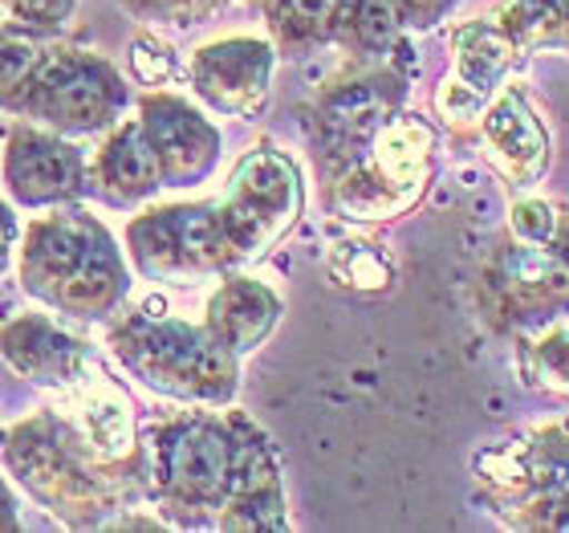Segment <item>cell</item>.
<instances>
[{
    "instance_id": "1",
    "label": "cell",
    "mask_w": 569,
    "mask_h": 533,
    "mask_svg": "<svg viewBox=\"0 0 569 533\" xmlns=\"http://www.w3.org/2000/svg\"><path fill=\"white\" fill-rule=\"evenodd\" d=\"M131 273L127 249L86 208L61 204L21 228L17 277L24 294L61 318H110L131 294Z\"/></svg>"
},
{
    "instance_id": "2",
    "label": "cell",
    "mask_w": 569,
    "mask_h": 533,
    "mask_svg": "<svg viewBox=\"0 0 569 533\" xmlns=\"http://www.w3.org/2000/svg\"><path fill=\"white\" fill-rule=\"evenodd\" d=\"M480 306L497 330L533 334L569 314V208L525 196L509 208L497 253L480 273Z\"/></svg>"
},
{
    "instance_id": "3",
    "label": "cell",
    "mask_w": 569,
    "mask_h": 533,
    "mask_svg": "<svg viewBox=\"0 0 569 533\" xmlns=\"http://www.w3.org/2000/svg\"><path fill=\"white\" fill-rule=\"evenodd\" d=\"M244 412H183L147 440V488L176 525H216L232 501L244 456Z\"/></svg>"
},
{
    "instance_id": "4",
    "label": "cell",
    "mask_w": 569,
    "mask_h": 533,
    "mask_svg": "<svg viewBox=\"0 0 569 533\" xmlns=\"http://www.w3.org/2000/svg\"><path fill=\"white\" fill-rule=\"evenodd\" d=\"M107 346L134 383L188 407H232L240 358L203 322L131 309L107 334Z\"/></svg>"
},
{
    "instance_id": "5",
    "label": "cell",
    "mask_w": 569,
    "mask_h": 533,
    "mask_svg": "<svg viewBox=\"0 0 569 533\" xmlns=\"http://www.w3.org/2000/svg\"><path fill=\"white\" fill-rule=\"evenodd\" d=\"M431 171H436V127L423 115L399 110L350 164L321 179V191L330 213L358 225H382L407 216L423 200Z\"/></svg>"
},
{
    "instance_id": "6",
    "label": "cell",
    "mask_w": 569,
    "mask_h": 533,
    "mask_svg": "<svg viewBox=\"0 0 569 533\" xmlns=\"http://www.w3.org/2000/svg\"><path fill=\"white\" fill-rule=\"evenodd\" d=\"M127 107H131V86L107 58L90 49H46L12 115L66 139H86L119 127Z\"/></svg>"
},
{
    "instance_id": "7",
    "label": "cell",
    "mask_w": 569,
    "mask_h": 533,
    "mask_svg": "<svg viewBox=\"0 0 569 533\" xmlns=\"http://www.w3.org/2000/svg\"><path fill=\"white\" fill-rule=\"evenodd\" d=\"M216 208L224 220L228 245L237 253V265L261 261L301 220V208H306L301 167L281 147L261 142L237 159Z\"/></svg>"
},
{
    "instance_id": "8",
    "label": "cell",
    "mask_w": 569,
    "mask_h": 533,
    "mask_svg": "<svg viewBox=\"0 0 569 533\" xmlns=\"http://www.w3.org/2000/svg\"><path fill=\"white\" fill-rule=\"evenodd\" d=\"M127 261L147 282H203L240 269L216 200L159 204L131 216Z\"/></svg>"
},
{
    "instance_id": "9",
    "label": "cell",
    "mask_w": 569,
    "mask_h": 533,
    "mask_svg": "<svg viewBox=\"0 0 569 533\" xmlns=\"http://www.w3.org/2000/svg\"><path fill=\"white\" fill-rule=\"evenodd\" d=\"M407 73L391 61H375L355 73L333 78L309 110V142L318 159V176L330 179L346 167L387 122L407 107Z\"/></svg>"
},
{
    "instance_id": "10",
    "label": "cell",
    "mask_w": 569,
    "mask_h": 533,
    "mask_svg": "<svg viewBox=\"0 0 569 533\" xmlns=\"http://www.w3.org/2000/svg\"><path fill=\"white\" fill-rule=\"evenodd\" d=\"M472 481L480 497L521 530L529 513L569 493V427L541 424L500 444H485L472 456Z\"/></svg>"
},
{
    "instance_id": "11",
    "label": "cell",
    "mask_w": 569,
    "mask_h": 533,
    "mask_svg": "<svg viewBox=\"0 0 569 533\" xmlns=\"http://www.w3.org/2000/svg\"><path fill=\"white\" fill-rule=\"evenodd\" d=\"M4 464L9 473L29 488L49 513H58L70 525H102L110 493L102 473H94L78 452L58 436V427L46 420L17 424L4 436Z\"/></svg>"
},
{
    "instance_id": "12",
    "label": "cell",
    "mask_w": 569,
    "mask_h": 533,
    "mask_svg": "<svg viewBox=\"0 0 569 533\" xmlns=\"http://www.w3.org/2000/svg\"><path fill=\"white\" fill-rule=\"evenodd\" d=\"M0 188L12 200V208L49 213L61 204L82 200L90 191V164L73 139L24 122L9 135L0 155Z\"/></svg>"
},
{
    "instance_id": "13",
    "label": "cell",
    "mask_w": 569,
    "mask_h": 533,
    "mask_svg": "<svg viewBox=\"0 0 569 533\" xmlns=\"http://www.w3.org/2000/svg\"><path fill=\"white\" fill-rule=\"evenodd\" d=\"M277 73V46L269 37H220L191 53L188 82L203 107L224 119H257L269 107Z\"/></svg>"
},
{
    "instance_id": "14",
    "label": "cell",
    "mask_w": 569,
    "mask_h": 533,
    "mask_svg": "<svg viewBox=\"0 0 569 533\" xmlns=\"http://www.w3.org/2000/svg\"><path fill=\"white\" fill-rule=\"evenodd\" d=\"M521 61V49L492 17H476L451 29V73L436 95L439 119L451 127H476L488 102L505 90L512 66Z\"/></svg>"
},
{
    "instance_id": "15",
    "label": "cell",
    "mask_w": 569,
    "mask_h": 533,
    "mask_svg": "<svg viewBox=\"0 0 569 533\" xmlns=\"http://www.w3.org/2000/svg\"><path fill=\"white\" fill-rule=\"evenodd\" d=\"M139 127L151 142L163 188H200L220 164V127L191 98L171 90H147L139 98Z\"/></svg>"
},
{
    "instance_id": "16",
    "label": "cell",
    "mask_w": 569,
    "mask_h": 533,
    "mask_svg": "<svg viewBox=\"0 0 569 533\" xmlns=\"http://www.w3.org/2000/svg\"><path fill=\"white\" fill-rule=\"evenodd\" d=\"M70 407H61V415H49V424L58 427V436L82 456L94 473L119 468V464L134 461L139 440H134V407L127 399L119 383L110 379H78L66 387Z\"/></svg>"
},
{
    "instance_id": "17",
    "label": "cell",
    "mask_w": 569,
    "mask_h": 533,
    "mask_svg": "<svg viewBox=\"0 0 569 533\" xmlns=\"http://www.w3.org/2000/svg\"><path fill=\"white\" fill-rule=\"evenodd\" d=\"M476 131L485 139L488 159H492V167L500 171L505 184H512V188H533L537 179L546 176L549 131L521 86L505 82V90L480 115Z\"/></svg>"
},
{
    "instance_id": "18",
    "label": "cell",
    "mask_w": 569,
    "mask_h": 533,
    "mask_svg": "<svg viewBox=\"0 0 569 533\" xmlns=\"http://www.w3.org/2000/svg\"><path fill=\"white\" fill-rule=\"evenodd\" d=\"M0 358L21 379L49 387V392H66L86 375L82 343L46 314H17L12 322H4L0 326Z\"/></svg>"
},
{
    "instance_id": "19",
    "label": "cell",
    "mask_w": 569,
    "mask_h": 533,
    "mask_svg": "<svg viewBox=\"0 0 569 533\" xmlns=\"http://www.w3.org/2000/svg\"><path fill=\"white\" fill-rule=\"evenodd\" d=\"M90 191L110 208H142L163 191V171L139 119H122L110 127L107 142L90 159Z\"/></svg>"
},
{
    "instance_id": "20",
    "label": "cell",
    "mask_w": 569,
    "mask_h": 533,
    "mask_svg": "<svg viewBox=\"0 0 569 533\" xmlns=\"http://www.w3.org/2000/svg\"><path fill=\"white\" fill-rule=\"evenodd\" d=\"M284 314V302L273 285L249 273H224V282L216 285V294L203 306V326L220 338L237 358L252 355L257 346L269 343L277 322Z\"/></svg>"
},
{
    "instance_id": "21",
    "label": "cell",
    "mask_w": 569,
    "mask_h": 533,
    "mask_svg": "<svg viewBox=\"0 0 569 533\" xmlns=\"http://www.w3.org/2000/svg\"><path fill=\"white\" fill-rule=\"evenodd\" d=\"M216 530H240V533L289 530L281 464H277V452L269 444V436L257 424H249V432H244V456H240L237 488H232V501L224 505Z\"/></svg>"
},
{
    "instance_id": "22",
    "label": "cell",
    "mask_w": 569,
    "mask_h": 533,
    "mask_svg": "<svg viewBox=\"0 0 569 533\" xmlns=\"http://www.w3.org/2000/svg\"><path fill=\"white\" fill-rule=\"evenodd\" d=\"M403 33L407 29L387 0H333L326 21V46H338L362 66L391 61L403 46Z\"/></svg>"
},
{
    "instance_id": "23",
    "label": "cell",
    "mask_w": 569,
    "mask_h": 533,
    "mask_svg": "<svg viewBox=\"0 0 569 533\" xmlns=\"http://www.w3.org/2000/svg\"><path fill=\"white\" fill-rule=\"evenodd\" d=\"M333 0H261L269 41L277 53L301 58L309 49L326 46V21H330Z\"/></svg>"
},
{
    "instance_id": "24",
    "label": "cell",
    "mask_w": 569,
    "mask_h": 533,
    "mask_svg": "<svg viewBox=\"0 0 569 533\" xmlns=\"http://www.w3.org/2000/svg\"><path fill=\"white\" fill-rule=\"evenodd\" d=\"M492 21L509 33V41L525 53L566 46V17L561 0H500Z\"/></svg>"
},
{
    "instance_id": "25",
    "label": "cell",
    "mask_w": 569,
    "mask_h": 533,
    "mask_svg": "<svg viewBox=\"0 0 569 533\" xmlns=\"http://www.w3.org/2000/svg\"><path fill=\"white\" fill-rule=\"evenodd\" d=\"M517 371H521L525 387L546 395H561L569 399V330L553 326V330H533L525 334L517 346Z\"/></svg>"
},
{
    "instance_id": "26",
    "label": "cell",
    "mask_w": 569,
    "mask_h": 533,
    "mask_svg": "<svg viewBox=\"0 0 569 533\" xmlns=\"http://www.w3.org/2000/svg\"><path fill=\"white\" fill-rule=\"evenodd\" d=\"M330 273L333 282L358 294H379L395 282V265L387 261V253L370 240H342L330 253Z\"/></svg>"
},
{
    "instance_id": "27",
    "label": "cell",
    "mask_w": 569,
    "mask_h": 533,
    "mask_svg": "<svg viewBox=\"0 0 569 533\" xmlns=\"http://www.w3.org/2000/svg\"><path fill=\"white\" fill-rule=\"evenodd\" d=\"M46 49L21 33H0V110H17Z\"/></svg>"
},
{
    "instance_id": "28",
    "label": "cell",
    "mask_w": 569,
    "mask_h": 533,
    "mask_svg": "<svg viewBox=\"0 0 569 533\" xmlns=\"http://www.w3.org/2000/svg\"><path fill=\"white\" fill-rule=\"evenodd\" d=\"M224 0H122V9L147 24H171V29H191L203 24Z\"/></svg>"
},
{
    "instance_id": "29",
    "label": "cell",
    "mask_w": 569,
    "mask_h": 533,
    "mask_svg": "<svg viewBox=\"0 0 569 533\" xmlns=\"http://www.w3.org/2000/svg\"><path fill=\"white\" fill-rule=\"evenodd\" d=\"M0 9L9 12L12 24L24 33H58L70 24L78 0H0Z\"/></svg>"
},
{
    "instance_id": "30",
    "label": "cell",
    "mask_w": 569,
    "mask_h": 533,
    "mask_svg": "<svg viewBox=\"0 0 569 533\" xmlns=\"http://www.w3.org/2000/svg\"><path fill=\"white\" fill-rule=\"evenodd\" d=\"M131 73L134 82L142 86H159L171 82V73H176V53H171V46L167 41H159V37L142 33L131 41Z\"/></svg>"
},
{
    "instance_id": "31",
    "label": "cell",
    "mask_w": 569,
    "mask_h": 533,
    "mask_svg": "<svg viewBox=\"0 0 569 533\" xmlns=\"http://www.w3.org/2000/svg\"><path fill=\"white\" fill-rule=\"evenodd\" d=\"M399 17L407 33H427V29H436L439 21H448V12L460 4V0H387Z\"/></svg>"
},
{
    "instance_id": "32",
    "label": "cell",
    "mask_w": 569,
    "mask_h": 533,
    "mask_svg": "<svg viewBox=\"0 0 569 533\" xmlns=\"http://www.w3.org/2000/svg\"><path fill=\"white\" fill-rule=\"evenodd\" d=\"M21 245V225H17V213H12V200H0V273L12 265V253Z\"/></svg>"
},
{
    "instance_id": "33",
    "label": "cell",
    "mask_w": 569,
    "mask_h": 533,
    "mask_svg": "<svg viewBox=\"0 0 569 533\" xmlns=\"http://www.w3.org/2000/svg\"><path fill=\"white\" fill-rule=\"evenodd\" d=\"M0 530H17V501L4 481H0Z\"/></svg>"
},
{
    "instance_id": "34",
    "label": "cell",
    "mask_w": 569,
    "mask_h": 533,
    "mask_svg": "<svg viewBox=\"0 0 569 533\" xmlns=\"http://www.w3.org/2000/svg\"><path fill=\"white\" fill-rule=\"evenodd\" d=\"M561 12H566V53H569V0H561Z\"/></svg>"
},
{
    "instance_id": "35",
    "label": "cell",
    "mask_w": 569,
    "mask_h": 533,
    "mask_svg": "<svg viewBox=\"0 0 569 533\" xmlns=\"http://www.w3.org/2000/svg\"><path fill=\"white\" fill-rule=\"evenodd\" d=\"M224 4H228V0H224Z\"/></svg>"
}]
</instances>
